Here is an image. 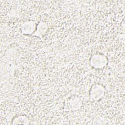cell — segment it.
Listing matches in <instances>:
<instances>
[{"instance_id": "1", "label": "cell", "mask_w": 125, "mask_h": 125, "mask_svg": "<svg viewBox=\"0 0 125 125\" xmlns=\"http://www.w3.org/2000/svg\"><path fill=\"white\" fill-rule=\"evenodd\" d=\"M89 61L90 65L96 69H101L104 67L108 62L106 57L101 54L93 55L90 57Z\"/></svg>"}, {"instance_id": "2", "label": "cell", "mask_w": 125, "mask_h": 125, "mask_svg": "<svg viewBox=\"0 0 125 125\" xmlns=\"http://www.w3.org/2000/svg\"><path fill=\"white\" fill-rule=\"evenodd\" d=\"M104 87L101 84H95L92 86L89 91V97L91 101H98L104 95Z\"/></svg>"}, {"instance_id": "3", "label": "cell", "mask_w": 125, "mask_h": 125, "mask_svg": "<svg viewBox=\"0 0 125 125\" xmlns=\"http://www.w3.org/2000/svg\"><path fill=\"white\" fill-rule=\"evenodd\" d=\"M67 104L70 110L76 111L81 107L82 102L80 98L78 97L72 96L67 100Z\"/></svg>"}, {"instance_id": "4", "label": "cell", "mask_w": 125, "mask_h": 125, "mask_svg": "<svg viewBox=\"0 0 125 125\" xmlns=\"http://www.w3.org/2000/svg\"><path fill=\"white\" fill-rule=\"evenodd\" d=\"M36 31V24L32 21L24 22L21 25V32L24 35H30Z\"/></svg>"}, {"instance_id": "5", "label": "cell", "mask_w": 125, "mask_h": 125, "mask_svg": "<svg viewBox=\"0 0 125 125\" xmlns=\"http://www.w3.org/2000/svg\"><path fill=\"white\" fill-rule=\"evenodd\" d=\"M28 118L24 115H20L16 117L13 120V124H28Z\"/></svg>"}, {"instance_id": "6", "label": "cell", "mask_w": 125, "mask_h": 125, "mask_svg": "<svg viewBox=\"0 0 125 125\" xmlns=\"http://www.w3.org/2000/svg\"><path fill=\"white\" fill-rule=\"evenodd\" d=\"M47 25L45 22H41L38 25L37 28V33L38 35H43L47 30Z\"/></svg>"}]
</instances>
